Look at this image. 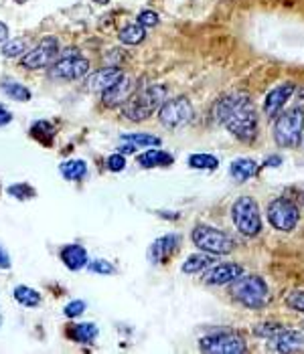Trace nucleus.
<instances>
[{"mask_svg":"<svg viewBox=\"0 0 304 354\" xmlns=\"http://www.w3.org/2000/svg\"><path fill=\"white\" fill-rule=\"evenodd\" d=\"M0 91H2L8 100H12V102H28V100L33 97V93H30V89H28L27 85L15 82V80H4V82H0Z\"/></svg>","mask_w":304,"mask_h":354,"instance_id":"25","label":"nucleus"},{"mask_svg":"<svg viewBox=\"0 0 304 354\" xmlns=\"http://www.w3.org/2000/svg\"><path fill=\"white\" fill-rule=\"evenodd\" d=\"M270 342L274 344V348L280 351V353H288V351H296L298 346H303L304 336L298 330H288V328L282 326L270 338Z\"/></svg>","mask_w":304,"mask_h":354,"instance_id":"19","label":"nucleus"},{"mask_svg":"<svg viewBox=\"0 0 304 354\" xmlns=\"http://www.w3.org/2000/svg\"><path fill=\"white\" fill-rule=\"evenodd\" d=\"M120 142H128L136 148H152V146H161V138L152 136V134H144V132H130V134H122Z\"/></svg>","mask_w":304,"mask_h":354,"instance_id":"29","label":"nucleus"},{"mask_svg":"<svg viewBox=\"0 0 304 354\" xmlns=\"http://www.w3.org/2000/svg\"><path fill=\"white\" fill-rule=\"evenodd\" d=\"M91 2H96V4H104V6H106V4H108L110 0H91Z\"/></svg>","mask_w":304,"mask_h":354,"instance_id":"43","label":"nucleus"},{"mask_svg":"<svg viewBox=\"0 0 304 354\" xmlns=\"http://www.w3.org/2000/svg\"><path fill=\"white\" fill-rule=\"evenodd\" d=\"M8 194L15 196V198H19V201H30V198L37 196V191L30 185H27V183H19V185L8 187Z\"/></svg>","mask_w":304,"mask_h":354,"instance_id":"32","label":"nucleus"},{"mask_svg":"<svg viewBox=\"0 0 304 354\" xmlns=\"http://www.w3.org/2000/svg\"><path fill=\"white\" fill-rule=\"evenodd\" d=\"M195 247L211 255H229L235 249V239L222 229L209 225H197L191 233Z\"/></svg>","mask_w":304,"mask_h":354,"instance_id":"6","label":"nucleus"},{"mask_svg":"<svg viewBox=\"0 0 304 354\" xmlns=\"http://www.w3.org/2000/svg\"><path fill=\"white\" fill-rule=\"evenodd\" d=\"M87 272L98 273V275H114L116 268L111 266L108 259H93L87 263Z\"/></svg>","mask_w":304,"mask_h":354,"instance_id":"33","label":"nucleus"},{"mask_svg":"<svg viewBox=\"0 0 304 354\" xmlns=\"http://www.w3.org/2000/svg\"><path fill=\"white\" fill-rule=\"evenodd\" d=\"M0 194H2V187H0Z\"/></svg>","mask_w":304,"mask_h":354,"instance_id":"45","label":"nucleus"},{"mask_svg":"<svg viewBox=\"0 0 304 354\" xmlns=\"http://www.w3.org/2000/svg\"><path fill=\"white\" fill-rule=\"evenodd\" d=\"M2 322H4V318H2V314H0V326H2Z\"/></svg>","mask_w":304,"mask_h":354,"instance_id":"44","label":"nucleus"},{"mask_svg":"<svg viewBox=\"0 0 304 354\" xmlns=\"http://www.w3.org/2000/svg\"><path fill=\"white\" fill-rule=\"evenodd\" d=\"M59 259L63 261V266L69 272H80L83 268H87V263H89L87 249L80 245V243H69V245L61 247L59 249Z\"/></svg>","mask_w":304,"mask_h":354,"instance_id":"17","label":"nucleus"},{"mask_svg":"<svg viewBox=\"0 0 304 354\" xmlns=\"http://www.w3.org/2000/svg\"><path fill=\"white\" fill-rule=\"evenodd\" d=\"M6 41H8V27L6 23L0 21V43H6Z\"/></svg>","mask_w":304,"mask_h":354,"instance_id":"41","label":"nucleus"},{"mask_svg":"<svg viewBox=\"0 0 304 354\" xmlns=\"http://www.w3.org/2000/svg\"><path fill=\"white\" fill-rule=\"evenodd\" d=\"M28 51V41L27 39H10L6 43H2L0 53L2 57H23Z\"/></svg>","mask_w":304,"mask_h":354,"instance_id":"30","label":"nucleus"},{"mask_svg":"<svg viewBox=\"0 0 304 354\" xmlns=\"http://www.w3.org/2000/svg\"><path fill=\"white\" fill-rule=\"evenodd\" d=\"M268 221L274 229L288 233V231L296 229V225L301 221V211L294 201H290L286 196H278L268 205Z\"/></svg>","mask_w":304,"mask_h":354,"instance_id":"9","label":"nucleus"},{"mask_svg":"<svg viewBox=\"0 0 304 354\" xmlns=\"http://www.w3.org/2000/svg\"><path fill=\"white\" fill-rule=\"evenodd\" d=\"M229 296L249 310H260L270 300V288L260 275H240L229 286Z\"/></svg>","mask_w":304,"mask_h":354,"instance_id":"2","label":"nucleus"},{"mask_svg":"<svg viewBox=\"0 0 304 354\" xmlns=\"http://www.w3.org/2000/svg\"><path fill=\"white\" fill-rule=\"evenodd\" d=\"M304 111L301 108H292L282 111L274 120V140L280 148H296L303 140Z\"/></svg>","mask_w":304,"mask_h":354,"instance_id":"3","label":"nucleus"},{"mask_svg":"<svg viewBox=\"0 0 304 354\" xmlns=\"http://www.w3.org/2000/svg\"><path fill=\"white\" fill-rule=\"evenodd\" d=\"M122 75H124V73H122L120 67H104V69H98V71H93L91 75L85 77V87H87L89 91H100V93H104L106 89H110L114 83L120 82Z\"/></svg>","mask_w":304,"mask_h":354,"instance_id":"16","label":"nucleus"},{"mask_svg":"<svg viewBox=\"0 0 304 354\" xmlns=\"http://www.w3.org/2000/svg\"><path fill=\"white\" fill-rule=\"evenodd\" d=\"M286 306L294 312H304V290H296L286 296Z\"/></svg>","mask_w":304,"mask_h":354,"instance_id":"37","label":"nucleus"},{"mask_svg":"<svg viewBox=\"0 0 304 354\" xmlns=\"http://www.w3.org/2000/svg\"><path fill=\"white\" fill-rule=\"evenodd\" d=\"M215 261H217V255H211V253L201 251V253H193V255H189L181 270H183V273L195 275V273H201V272H205V270H209Z\"/></svg>","mask_w":304,"mask_h":354,"instance_id":"22","label":"nucleus"},{"mask_svg":"<svg viewBox=\"0 0 304 354\" xmlns=\"http://www.w3.org/2000/svg\"><path fill=\"white\" fill-rule=\"evenodd\" d=\"M89 71V59H85L80 49H65L61 51L59 59L49 67V75L53 80L61 82H73V80H82Z\"/></svg>","mask_w":304,"mask_h":354,"instance_id":"7","label":"nucleus"},{"mask_svg":"<svg viewBox=\"0 0 304 354\" xmlns=\"http://www.w3.org/2000/svg\"><path fill=\"white\" fill-rule=\"evenodd\" d=\"M258 164L251 158H235L233 162L229 164V174L233 176V180L238 183H246L249 178L258 176Z\"/></svg>","mask_w":304,"mask_h":354,"instance_id":"23","label":"nucleus"},{"mask_svg":"<svg viewBox=\"0 0 304 354\" xmlns=\"http://www.w3.org/2000/svg\"><path fill=\"white\" fill-rule=\"evenodd\" d=\"M138 91V82L130 75H122L120 82H116L110 89L102 93V102L108 108H120L130 102V97Z\"/></svg>","mask_w":304,"mask_h":354,"instance_id":"12","label":"nucleus"},{"mask_svg":"<svg viewBox=\"0 0 304 354\" xmlns=\"http://www.w3.org/2000/svg\"><path fill=\"white\" fill-rule=\"evenodd\" d=\"M189 166L193 170H215L220 166V160L211 154H191Z\"/></svg>","mask_w":304,"mask_h":354,"instance_id":"31","label":"nucleus"},{"mask_svg":"<svg viewBox=\"0 0 304 354\" xmlns=\"http://www.w3.org/2000/svg\"><path fill=\"white\" fill-rule=\"evenodd\" d=\"M199 348L211 354H242L248 351L246 340L238 332H217L203 336L199 340Z\"/></svg>","mask_w":304,"mask_h":354,"instance_id":"10","label":"nucleus"},{"mask_svg":"<svg viewBox=\"0 0 304 354\" xmlns=\"http://www.w3.org/2000/svg\"><path fill=\"white\" fill-rule=\"evenodd\" d=\"M136 23H140L144 28L159 27L161 17H159V12H154V10H142L138 15V19H136Z\"/></svg>","mask_w":304,"mask_h":354,"instance_id":"35","label":"nucleus"},{"mask_svg":"<svg viewBox=\"0 0 304 354\" xmlns=\"http://www.w3.org/2000/svg\"><path fill=\"white\" fill-rule=\"evenodd\" d=\"M296 93V108H301L304 111V87H301L298 91H294Z\"/></svg>","mask_w":304,"mask_h":354,"instance_id":"42","label":"nucleus"},{"mask_svg":"<svg viewBox=\"0 0 304 354\" xmlns=\"http://www.w3.org/2000/svg\"><path fill=\"white\" fill-rule=\"evenodd\" d=\"M231 221L235 225V229L246 235V237H256L260 235L264 223L260 215V207L256 203V198L251 196H240L233 207H231Z\"/></svg>","mask_w":304,"mask_h":354,"instance_id":"5","label":"nucleus"},{"mask_svg":"<svg viewBox=\"0 0 304 354\" xmlns=\"http://www.w3.org/2000/svg\"><path fill=\"white\" fill-rule=\"evenodd\" d=\"M223 126L227 128V132L231 136H235L240 142L251 144L258 138V113H256L251 100L246 102L244 106H240L231 115H227L223 120Z\"/></svg>","mask_w":304,"mask_h":354,"instance_id":"4","label":"nucleus"},{"mask_svg":"<svg viewBox=\"0 0 304 354\" xmlns=\"http://www.w3.org/2000/svg\"><path fill=\"white\" fill-rule=\"evenodd\" d=\"M195 109L193 104L187 97H175V100H166L165 104L159 109V120L165 128L177 130L187 126L193 120Z\"/></svg>","mask_w":304,"mask_h":354,"instance_id":"11","label":"nucleus"},{"mask_svg":"<svg viewBox=\"0 0 304 354\" xmlns=\"http://www.w3.org/2000/svg\"><path fill=\"white\" fill-rule=\"evenodd\" d=\"M85 310H87V304H85V301H83V300H73V301H69V304H67V306L63 308V316H65V318H71V320H73V318H80V316H82Z\"/></svg>","mask_w":304,"mask_h":354,"instance_id":"34","label":"nucleus"},{"mask_svg":"<svg viewBox=\"0 0 304 354\" xmlns=\"http://www.w3.org/2000/svg\"><path fill=\"white\" fill-rule=\"evenodd\" d=\"M59 172L69 183H82L87 176V164L82 158H71V160L59 164Z\"/></svg>","mask_w":304,"mask_h":354,"instance_id":"24","label":"nucleus"},{"mask_svg":"<svg viewBox=\"0 0 304 354\" xmlns=\"http://www.w3.org/2000/svg\"><path fill=\"white\" fill-rule=\"evenodd\" d=\"M246 102H249V95L244 93V91H233V93L223 95L222 100H217V104L213 106V118H215V122L223 124V120L227 115H231L235 109L240 108V106H244Z\"/></svg>","mask_w":304,"mask_h":354,"instance_id":"18","label":"nucleus"},{"mask_svg":"<svg viewBox=\"0 0 304 354\" xmlns=\"http://www.w3.org/2000/svg\"><path fill=\"white\" fill-rule=\"evenodd\" d=\"M55 128H53V124L51 122H47V120H39V122H35L33 126H30V136L35 138L39 144H43V146H51L53 144V140H55Z\"/></svg>","mask_w":304,"mask_h":354,"instance_id":"28","label":"nucleus"},{"mask_svg":"<svg viewBox=\"0 0 304 354\" xmlns=\"http://www.w3.org/2000/svg\"><path fill=\"white\" fill-rule=\"evenodd\" d=\"M294 91H296V85L292 82H286L274 87L266 95V100H264V113H266V118L268 120H276L278 115L282 113L284 106L288 104V100L294 95Z\"/></svg>","mask_w":304,"mask_h":354,"instance_id":"13","label":"nucleus"},{"mask_svg":"<svg viewBox=\"0 0 304 354\" xmlns=\"http://www.w3.org/2000/svg\"><path fill=\"white\" fill-rule=\"evenodd\" d=\"M106 168H108L110 172H122V170H126V156L120 154V152L110 154V156L106 158Z\"/></svg>","mask_w":304,"mask_h":354,"instance_id":"36","label":"nucleus"},{"mask_svg":"<svg viewBox=\"0 0 304 354\" xmlns=\"http://www.w3.org/2000/svg\"><path fill=\"white\" fill-rule=\"evenodd\" d=\"M118 39L124 45H140L146 39V28L140 23H128L118 30Z\"/></svg>","mask_w":304,"mask_h":354,"instance_id":"27","label":"nucleus"},{"mask_svg":"<svg viewBox=\"0 0 304 354\" xmlns=\"http://www.w3.org/2000/svg\"><path fill=\"white\" fill-rule=\"evenodd\" d=\"M67 336L78 344H93L100 336V330L93 322H82V324H71L67 330Z\"/></svg>","mask_w":304,"mask_h":354,"instance_id":"21","label":"nucleus"},{"mask_svg":"<svg viewBox=\"0 0 304 354\" xmlns=\"http://www.w3.org/2000/svg\"><path fill=\"white\" fill-rule=\"evenodd\" d=\"M12 122V113H10V109H6L4 106H0V126H6V124H10Z\"/></svg>","mask_w":304,"mask_h":354,"instance_id":"39","label":"nucleus"},{"mask_svg":"<svg viewBox=\"0 0 304 354\" xmlns=\"http://www.w3.org/2000/svg\"><path fill=\"white\" fill-rule=\"evenodd\" d=\"M172 162H175V156L161 148H148L136 156V164L140 168H163V166H170Z\"/></svg>","mask_w":304,"mask_h":354,"instance_id":"20","label":"nucleus"},{"mask_svg":"<svg viewBox=\"0 0 304 354\" xmlns=\"http://www.w3.org/2000/svg\"><path fill=\"white\" fill-rule=\"evenodd\" d=\"M179 245H181V237L179 235L168 233V235L159 237L157 241H152L150 247H148V261L154 263V266L165 263V261H168L175 255V251L179 249Z\"/></svg>","mask_w":304,"mask_h":354,"instance_id":"14","label":"nucleus"},{"mask_svg":"<svg viewBox=\"0 0 304 354\" xmlns=\"http://www.w3.org/2000/svg\"><path fill=\"white\" fill-rule=\"evenodd\" d=\"M282 164V156H278V154H272V156H268L266 160H264V164L262 166H268V168H276V166H280Z\"/></svg>","mask_w":304,"mask_h":354,"instance_id":"40","label":"nucleus"},{"mask_svg":"<svg viewBox=\"0 0 304 354\" xmlns=\"http://www.w3.org/2000/svg\"><path fill=\"white\" fill-rule=\"evenodd\" d=\"M242 273H244V268L238 263H217V266L213 263L209 270H205L203 281L207 286H225V283H231Z\"/></svg>","mask_w":304,"mask_h":354,"instance_id":"15","label":"nucleus"},{"mask_svg":"<svg viewBox=\"0 0 304 354\" xmlns=\"http://www.w3.org/2000/svg\"><path fill=\"white\" fill-rule=\"evenodd\" d=\"M59 55H61L59 39L53 35H47L33 49H28L27 53L21 57V67H25L28 71L47 69L59 59Z\"/></svg>","mask_w":304,"mask_h":354,"instance_id":"8","label":"nucleus"},{"mask_svg":"<svg viewBox=\"0 0 304 354\" xmlns=\"http://www.w3.org/2000/svg\"><path fill=\"white\" fill-rule=\"evenodd\" d=\"M10 268H12L10 253L6 251V247L0 245V270H10Z\"/></svg>","mask_w":304,"mask_h":354,"instance_id":"38","label":"nucleus"},{"mask_svg":"<svg viewBox=\"0 0 304 354\" xmlns=\"http://www.w3.org/2000/svg\"><path fill=\"white\" fill-rule=\"evenodd\" d=\"M12 298H15V301L19 306H23V308H37L43 301L41 294L35 288H30V286H17L12 290Z\"/></svg>","mask_w":304,"mask_h":354,"instance_id":"26","label":"nucleus"},{"mask_svg":"<svg viewBox=\"0 0 304 354\" xmlns=\"http://www.w3.org/2000/svg\"><path fill=\"white\" fill-rule=\"evenodd\" d=\"M166 95H168V89L166 85H146L138 89L128 104L122 106V113L126 115V120L130 122H144L148 120L157 109H161V106L165 104Z\"/></svg>","mask_w":304,"mask_h":354,"instance_id":"1","label":"nucleus"}]
</instances>
